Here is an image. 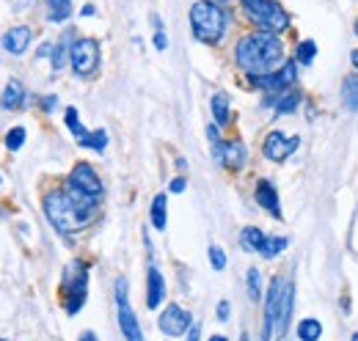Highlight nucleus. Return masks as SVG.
Here are the masks:
<instances>
[{
    "instance_id": "1",
    "label": "nucleus",
    "mask_w": 358,
    "mask_h": 341,
    "mask_svg": "<svg viewBox=\"0 0 358 341\" xmlns=\"http://www.w3.org/2000/svg\"><path fill=\"white\" fill-rule=\"evenodd\" d=\"M96 210H99V198H89L78 190H69L66 184L45 193L42 198V212L58 234H75L86 228L96 217Z\"/></svg>"
},
{
    "instance_id": "2",
    "label": "nucleus",
    "mask_w": 358,
    "mask_h": 341,
    "mask_svg": "<svg viewBox=\"0 0 358 341\" xmlns=\"http://www.w3.org/2000/svg\"><path fill=\"white\" fill-rule=\"evenodd\" d=\"M234 61L248 78V75H270L281 69L289 58H287V47L281 42V36L254 31L234 44Z\"/></svg>"
},
{
    "instance_id": "3",
    "label": "nucleus",
    "mask_w": 358,
    "mask_h": 341,
    "mask_svg": "<svg viewBox=\"0 0 358 341\" xmlns=\"http://www.w3.org/2000/svg\"><path fill=\"white\" fill-rule=\"evenodd\" d=\"M190 31L193 39L207 47H218L224 42L229 28V11L221 6V0H196L190 6Z\"/></svg>"
},
{
    "instance_id": "4",
    "label": "nucleus",
    "mask_w": 358,
    "mask_h": 341,
    "mask_svg": "<svg viewBox=\"0 0 358 341\" xmlns=\"http://www.w3.org/2000/svg\"><path fill=\"white\" fill-rule=\"evenodd\" d=\"M58 298H61V305L69 317L80 314V308L86 305V300H89V264L83 259H75L64 267V275L58 284Z\"/></svg>"
},
{
    "instance_id": "5",
    "label": "nucleus",
    "mask_w": 358,
    "mask_h": 341,
    "mask_svg": "<svg viewBox=\"0 0 358 341\" xmlns=\"http://www.w3.org/2000/svg\"><path fill=\"white\" fill-rule=\"evenodd\" d=\"M245 20L265 34H275L281 36L284 31H289V11L278 3V0H240Z\"/></svg>"
},
{
    "instance_id": "6",
    "label": "nucleus",
    "mask_w": 358,
    "mask_h": 341,
    "mask_svg": "<svg viewBox=\"0 0 358 341\" xmlns=\"http://www.w3.org/2000/svg\"><path fill=\"white\" fill-rule=\"evenodd\" d=\"M99 61H102V50H99V42H96V39L80 36V39L72 42V50H69V66H72L75 78L91 80V78L99 72Z\"/></svg>"
},
{
    "instance_id": "7",
    "label": "nucleus",
    "mask_w": 358,
    "mask_h": 341,
    "mask_svg": "<svg viewBox=\"0 0 358 341\" xmlns=\"http://www.w3.org/2000/svg\"><path fill=\"white\" fill-rule=\"evenodd\" d=\"M116 319H119V331H122L124 341H146L143 339V331H141V322H138L133 305H130L127 278L116 281Z\"/></svg>"
},
{
    "instance_id": "8",
    "label": "nucleus",
    "mask_w": 358,
    "mask_h": 341,
    "mask_svg": "<svg viewBox=\"0 0 358 341\" xmlns=\"http://www.w3.org/2000/svg\"><path fill=\"white\" fill-rule=\"evenodd\" d=\"M295 80H298V61L295 58L270 75H248V85L257 91H265V94H281V91L292 88Z\"/></svg>"
},
{
    "instance_id": "9",
    "label": "nucleus",
    "mask_w": 358,
    "mask_h": 341,
    "mask_svg": "<svg viewBox=\"0 0 358 341\" xmlns=\"http://www.w3.org/2000/svg\"><path fill=\"white\" fill-rule=\"evenodd\" d=\"M66 187L69 190H78V193H83L89 198H102V193H105V184H102L96 168L91 163H86V160H80V163L72 166L69 176H66Z\"/></svg>"
},
{
    "instance_id": "10",
    "label": "nucleus",
    "mask_w": 358,
    "mask_h": 341,
    "mask_svg": "<svg viewBox=\"0 0 358 341\" xmlns=\"http://www.w3.org/2000/svg\"><path fill=\"white\" fill-rule=\"evenodd\" d=\"M301 149V138L298 135H287L281 129H270L262 140V154L270 163H284L287 157H292Z\"/></svg>"
},
{
    "instance_id": "11",
    "label": "nucleus",
    "mask_w": 358,
    "mask_h": 341,
    "mask_svg": "<svg viewBox=\"0 0 358 341\" xmlns=\"http://www.w3.org/2000/svg\"><path fill=\"white\" fill-rule=\"evenodd\" d=\"M157 328H160V333H166V336H171V339H179V336H187V331L193 328V317H190V311H185L182 305L169 303V305L163 308V314L157 317Z\"/></svg>"
},
{
    "instance_id": "12",
    "label": "nucleus",
    "mask_w": 358,
    "mask_h": 341,
    "mask_svg": "<svg viewBox=\"0 0 358 341\" xmlns=\"http://www.w3.org/2000/svg\"><path fill=\"white\" fill-rule=\"evenodd\" d=\"M284 278L273 275L265 292V319H262V339L259 341H273L275 339V317H278V303L284 295Z\"/></svg>"
},
{
    "instance_id": "13",
    "label": "nucleus",
    "mask_w": 358,
    "mask_h": 341,
    "mask_svg": "<svg viewBox=\"0 0 358 341\" xmlns=\"http://www.w3.org/2000/svg\"><path fill=\"white\" fill-rule=\"evenodd\" d=\"M254 201L275 220H284V212H281V198H278V190L270 179H257L254 184Z\"/></svg>"
},
{
    "instance_id": "14",
    "label": "nucleus",
    "mask_w": 358,
    "mask_h": 341,
    "mask_svg": "<svg viewBox=\"0 0 358 341\" xmlns=\"http://www.w3.org/2000/svg\"><path fill=\"white\" fill-rule=\"evenodd\" d=\"M31 44H34V28L31 25H14L0 36V47L8 55H25Z\"/></svg>"
},
{
    "instance_id": "15",
    "label": "nucleus",
    "mask_w": 358,
    "mask_h": 341,
    "mask_svg": "<svg viewBox=\"0 0 358 341\" xmlns=\"http://www.w3.org/2000/svg\"><path fill=\"white\" fill-rule=\"evenodd\" d=\"M166 295H169V289H166L163 273L157 270V264H149L146 267V308L157 311L166 303Z\"/></svg>"
},
{
    "instance_id": "16",
    "label": "nucleus",
    "mask_w": 358,
    "mask_h": 341,
    "mask_svg": "<svg viewBox=\"0 0 358 341\" xmlns=\"http://www.w3.org/2000/svg\"><path fill=\"white\" fill-rule=\"evenodd\" d=\"M292 308H295V284H284V295L278 303V317H275V339H284L292 322Z\"/></svg>"
},
{
    "instance_id": "17",
    "label": "nucleus",
    "mask_w": 358,
    "mask_h": 341,
    "mask_svg": "<svg viewBox=\"0 0 358 341\" xmlns=\"http://www.w3.org/2000/svg\"><path fill=\"white\" fill-rule=\"evenodd\" d=\"M221 166H224L226 170H231V173H240V170L248 166V146H245L240 138L226 140Z\"/></svg>"
},
{
    "instance_id": "18",
    "label": "nucleus",
    "mask_w": 358,
    "mask_h": 341,
    "mask_svg": "<svg viewBox=\"0 0 358 341\" xmlns=\"http://www.w3.org/2000/svg\"><path fill=\"white\" fill-rule=\"evenodd\" d=\"M265 105H270L275 110V116H289V113H295L301 108V91L292 85V88H287L281 94H268Z\"/></svg>"
},
{
    "instance_id": "19",
    "label": "nucleus",
    "mask_w": 358,
    "mask_h": 341,
    "mask_svg": "<svg viewBox=\"0 0 358 341\" xmlns=\"http://www.w3.org/2000/svg\"><path fill=\"white\" fill-rule=\"evenodd\" d=\"M28 105V91H25V85L22 80H17V78H11L6 88H3V94H0V108L3 110H22Z\"/></svg>"
},
{
    "instance_id": "20",
    "label": "nucleus",
    "mask_w": 358,
    "mask_h": 341,
    "mask_svg": "<svg viewBox=\"0 0 358 341\" xmlns=\"http://www.w3.org/2000/svg\"><path fill=\"white\" fill-rule=\"evenodd\" d=\"M210 110H213V122L218 127H229L231 124V102L226 91H215L210 99Z\"/></svg>"
},
{
    "instance_id": "21",
    "label": "nucleus",
    "mask_w": 358,
    "mask_h": 341,
    "mask_svg": "<svg viewBox=\"0 0 358 341\" xmlns=\"http://www.w3.org/2000/svg\"><path fill=\"white\" fill-rule=\"evenodd\" d=\"M265 240H268V234H265L259 226H245V228H240V248H243L245 254H259L262 245H265Z\"/></svg>"
},
{
    "instance_id": "22",
    "label": "nucleus",
    "mask_w": 358,
    "mask_h": 341,
    "mask_svg": "<svg viewBox=\"0 0 358 341\" xmlns=\"http://www.w3.org/2000/svg\"><path fill=\"white\" fill-rule=\"evenodd\" d=\"M72 31H66L58 42L52 44V52H50V66H52V72H61L64 66H66V61H69V50H72Z\"/></svg>"
},
{
    "instance_id": "23",
    "label": "nucleus",
    "mask_w": 358,
    "mask_h": 341,
    "mask_svg": "<svg viewBox=\"0 0 358 341\" xmlns=\"http://www.w3.org/2000/svg\"><path fill=\"white\" fill-rule=\"evenodd\" d=\"M149 220H152V226H155L157 231H166V226H169V196H166V193H157V196L152 198Z\"/></svg>"
},
{
    "instance_id": "24",
    "label": "nucleus",
    "mask_w": 358,
    "mask_h": 341,
    "mask_svg": "<svg viewBox=\"0 0 358 341\" xmlns=\"http://www.w3.org/2000/svg\"><path fill=\"white\" fill-rule=\"evenodd\" d=\"M45 3H47V22H52V25L66 22L72 17V11H75L72 0H45Z\"/></svg>"
},
{
    "instance_id": "25",
    "label": "nucleus",
    "mask_w": 358,
    "mask_h": 341,
    "mask_svg": "<svg viewBox=\"0 0 358 341\" xmlns=\"http://www.w3.org/2000/svg\"><path fill=\"white\" fill-rule=\"evenodd\" d=\"M295 336H298L301 341H320L322 339V322H320V319H314V317L301 319V322H298Z\"/></svg>"
},
{
    "instance_id": "26",
    "label": "nucleus",
    "mask_w": 358,
    "mask_h": 341,
    "mask_svg": "<svg viewBox=\"0 0 358 341\" xmlns=\"http://www.w3.org/2000/svg\"><path fill=\"white\" fill-rule=\"evenodd\" d=\"M342 102L348 110L358 113V75H348L342 80Z\"/></svg>"
},
{
    "instance_id": "27",
    "label": "nucleus",
    "mask_w": 358,
    "mask_h": 341,
    "mask_svg": "<svg viewBox=\"0 0 358 341\" xmlns=\"http://www.w3.org/2000/svg\"><path fill=\"white\" fill-rule=\"evenodd\" d=\"M64 122H66V129L75 135V140L78 143H83L86 138H89L91 129L83 127V122H80V113H78V108H66V113H64Z\"/></svg>"
},
{
    "instance_id": "28",
    "label": "nucleus",
    "mask_w": 358,
    "mask_h": 341,
    "mask_svg": "<svg viewBox=\"0 0 358 341\" xmlns=\"http://www.w3.org/2000/svg\"><path fill=\"white\" fill-rule=\"evenodd\" d=\"M245 286H248V298H251V303H259V300L265 298L259 267H248V273H245Z\"/></svg>"
},
{
    "instance_id": "29",
    "label": "nucleus",
    "mask_w": 358,
    "mask_h": 341,
    "mask_svg": "<svg viewBox=\"0 0 358 341\" xmlns=\"http://www.w3.org/2000/svg\"><path fill=\"white\" fill-rule=\"evenodd\" d=\"M314 58H317V44H314L312 39L298 42V47H295V61H298V66H312Z\"/></svg>"
},
{
    "instance_id": "30",
    "label": "nucleus",
    "mask_w": 358,
    "mask_h": 341,
    "mask_svg": "<svg viewBox=\"0 0 358 341\" xmlns=\"http://www.w3.org/2000/svg\"><path fill=\"white\" fill-rule=\"evenodd\" d=\"M108 140H110V138H108V129L99 127V129H94V132H89V138H86L80 146H83V149H91V152H96V154H102V152L108 149Z\"/></svg>"
},
{
    "instance_id": "31",
    "label": "nucleus",
    "mask_w": 358,
    "mask_h": 341,
    "mask_svg": "<svg viewBox=\"0 0 358 341\" xmlns=\"http://www.w3.org/2000/svg\"><path fill=\"white\" fill-rule=\"evenodd\" d=\"M287 245H289V237H268L265 240V245H262V251H259V256H265V259H275L278 254H284L287 251Z\"/></svg>"
},
{
    "instance_id": "32",
    "label": "nucleus",
    "mask_w": 358,
    "mask_h": 341,
    "mask_svg": "<svg viewBox=\"0 0 358 341\" xmlns=\"http://www.w3.org/2000/svg\"><path fill=\"white\" fill-rule=\"evenodd\" d=\"M25 138H28V129H25V127H11L8 132H6L3 143H6V149H8V152H20V149L25 146Z\"/></svg>"
},
{
    "instance_id": "33",
    "label": "nucleus",
    "mask_w": 358,
    "mask_h": 341,
    "mask_svg": "<svg viewBox=\"0 0 358 341\" xmlns=\"http://www.w3.org/2000/svg\"><path fill=\"white\" fill-rule=\"evenodd\" d=\"M207 259H210V264H213L215 273L226 270V254L221 245H210V248H207Z\"/></svg>"
},
{
    "instance_id": "34",
    "label": "nucleus",
    "mask_w": 358,
    "mask_h": 341,
    "mask_svg": "<svg viewBox=\"0 0 358 341\" xmlns=\"http://www.w3.org/2000/svg\"><path fill=\"white\" fill-rule=\"evenodd\" d=\"M39 108H42V113H52V110L58 108V96H55V94H45V96H39Z\"/></svg>"
},
{
    "instance_id": "35",
    "label": "nucleus",
    "mask_w": 358,
    "mask_h": 341,
    "mask_svg": "<svg viewBox=\"0 0 358 341\" xmlns=\"http://www.w3.org/2000/svg\"><path fill=\"white\" fill-rule=\"evenodd\" d=\"M185 190H187V179H185V176H174L171 184H169V193L179 196V193H185Z\"/></svg>"
},
{
    "instance_id": "36",
    "label": "nucleus",
    "mask_w": 358,
    "mask_h": 341,
    "mask_svg": "<svg viewBox=\"0 0 358 341\" xmlns=\"http://www.w3.org/2000/svg\"><path fill=\"white\" fill-rule=\"evenodd\" d=\"M215 317H218L221 322H229V317H231V303H229V300H221V303H218Z\"/></svg>"
},
{
    "instance_id": "37",
    "label": "nucleus",
    "mask_w": 358,
    "mask_h": 341,
    "mask_svg": "<svg viewBox=\"0 0 358 341\" xmlns=\"http://www.w3.org/2000/svg\"><path fill=\"white\" fill-rule=\"evenodd\" d=\"M155 47H157L160 52L169 47V39H166V34H163V31H155Z\"/></svg>"
},
{
    "instance_id": "38",
    "label": "nucleus",
    "mask_w": 358,
    "mask_h": 341,
    "mask_svg": "<svg viewBox=\"0 0 358 341\" xmlns=\"http://www.w3.org/2000/svg\"><path fill=\"white\" fill-rule=\"evenodd\" d=\"M78 341H99V336H96L94 331H83V333L78 336Z\"/></svg>"
},
{
    "instance_id": "39",
    "label": "nucleus",
    "mask_w": 358,
    "mask_h": 341,
    "mask_svg": "<svg viewBox=\"0 0 358 341\" xmlns=\"http://www.w3.org/2000/svg\"><path fill=\"white\" fill-rule=\"evenodd\" d=\"M94 14H96V8H94V6H83V8H80V17H94Z\"/></svg>"
},
{
    "instance_id": "40",
    "label": "nucleus",
    "mask_w": 358,
    "mask_h": 341,
    "mask_svg": "<svg viewBox=\"0 0 358 341\" xmlns=\"http://www.w3.org/2000/svg\"><path fill=\"white\" fill-rule=\"evenodd\" d=\"M152 25H155V31H163V20L157 14H152Z\"/></svg>"
},
{
    "instance_id": "41",
    "label": "nucleus",
    "mask_w": 358,
    "mask_h": 341,
    "mask_svg": "<svg viewBox=\"0 0 358 341\" xmlns=\"http://www.w3.org/2000/svg\"><path fill=\"white\" fill-rule=\"evenodd\" d=\"M350 64H353V69L358 72V50H353V52H350Z\"/></svg>"
},
{
    "instance_id": "42",
    "label": "nucleus",
    "mask_w": 358,
    "mask_h": 341,
    "mask_svg": "<svg viewBox=\"0 0 358 341\" xmlns=\"http://www.w3.org/2000/svg\"><path fill=\"white\" fill-rule=\"evenodd\" d=\"M207 341H229V339H226V336H221V333H213Z\"/></svg>"
},
{
    "instance_id": "43",
    "label": "nucleus",
    "mask_w": 358,
    "mask_h": 341,
    "mask_svg": "<svg viewBox=\"0 0 358 341\" xmlns=\"http://www.w3.org/2000/svg\"><path fill=\"white\" fill-rule=\"evenodd\" d=\"M240 341H251V336H248V333H243V336H240Z\"/></svg>"
},
{
    "instance_id": "44",
    "label": "nucleus",
    "mask_w": 358,
    "mask_h": 341,
    "mask_svg": "<svg viewBox=\"0 0 358 341\" xmlns=\"http://www.w3.org/2000/svg\"><path fill=\"white\" fill-rule=\"evenodd\" d=\"M350 341H358V333H353V339H350Z\"/></svg>"
},
{
    "instance_id": "45",
    "label": "nucleus",
    "mask_w": 358,
    "mask_h": 341,
    "mask_svg": "<svg viewBox=\"0 0 358 341\" xmlns=\"http://www.w3.org/2000/svg\"><path fill=\"white\" fill-rule=\"evenodd\" d=\"M353 31H356V36H358V20H356V28H353Z\"/></svg>"
},
{
    "instance_id": "46",
    "label": "nucleus",
    "mask_w": 358,
    "mask_h": 341,
    "mask_svg": "<svg viewBox=\"0 0 358 341\" xmlns=\"http://www.w3.org/2000/svg\"><path fill=\"white\" fill-rule=\"evenodd\" d=\"M221 3H231V0H221Z\"/></svg>"
},
{
    "instance_id": "47",
    "label": "nucleus",
    "mask_w": 358,
    "mask_h": 341,
    "mask_svg": "<svg viewBox=\"0 0 358 341\" xmlns=\"http://www.w3.org/2000/svg\"><path fill=\"white\" fill-rule=\"evenodd\" d=\"M0 184H3V176H0Z\"/></svg>"
},
{
    "instance_id": "48",
    "label": "nucleus",
    "mask_w": 358,
    "mask_h": 341,
    "mask_svg": "<svg viewBox=\"0 0 358 341\" xmlns=\"http://www.w3.org/2000/svg\"><path fill=\"white\" fill-rule=\"evenodd\" d=\"M0 341H6V339H0Z\"/></svg>"
}]
</instances>
